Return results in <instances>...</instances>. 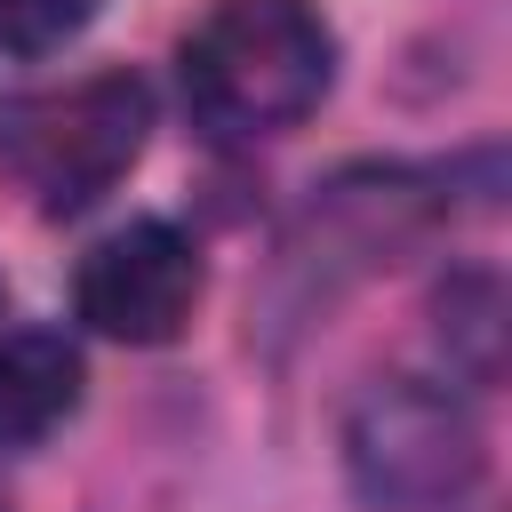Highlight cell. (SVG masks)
<instances>
[{
  "mask_svg": "<svg viewBox=\"0 0 512 512\" xmlns=\"http://www.w3.org/2000/svg\"><path fill=\"white\" fill-rule=\"evenodd\" d=\"M336 80V32L304 0H216L184 40V96L216 136H280Z\"/></svg>",
  "mask_w": 512,
  "mask_h": 512,
  "instance_id": "obj_1",
  "label": "cell"
},
{
  "mask_svg": "<svg viewBox=\"0 0 512 512\" xmlns=\"http://www.w3.org/2000/svg\"><path fill=\"white\" fill-rule=\"evenodd\" d=\"M344 472L376 512H464L488 480V448L456 392L376 376L344 408Z\"/></svg>",
  "mask_w": 512,
  "mask_h": 512,
  "instance_id": "obj_2",
  "label": "cell"
},
{
  "mask_svg": "<svg viewBox=\"0 0 512 512\" xmlns=\"http://www.w3.org/2000/svg\"><path fill=\"white\" fill-rule=\"evenodd\" d=\"M96 8L104 0H0V48L8 56H48V48L80 40Z\"/></svg>",
  "mask_w": 512,
  "mask_h": 512,
  "instance_id": "obj_7",
  "label": "cell"
},
{
  "mask_svg": "<svg viewBox=\"0 0 512 512\" xmlns=\"http://www.w3.org/2000/svg\"><path fill=\"white\" fill-rule=\"evenodd\" d=\"M144 136H152V88L136 72H88L72 88L0 112V160L48 216L96 208L144 160Z\"/></svg>",
  "mask_w": 512,
  "mask_h": 512,
  "instance_id": "obj_3",
  "label": "cell"
},
{
  "mask_svg": "<svg viewBox=\"0 0 512 512\" xmlns=\"http://www.w3.org/2000/svg\"><path fill=\"white\" fill-rule=\"evenodd\" d=\"M200 304V248L168 216H136L80 264V320L112 344H168Z\"/></svg>",
  "mask_w": 512,
  "mask_h": 512,
  "instance_id": "obj_4",
  "label": "cell"
},
{
  "mask_svg": "<svg viewBox=\"0 0 512 512\" xmlns=\"http://www.w3.org/2000/svg\"><path fill=\"white\" fill-rule=\"evenodd\" d=\"M496 312H504V296L488 272L440 288V344H448V360L472 368V384H496V368H504V320Z\"/></svg>",
  "mask_w": 512,
  "mask_h": 512,
  "instance_id": "obj_6",
  "label": "cell"
},
{
  "mask_svg": "<svg viewBox=\"0 0 512 512\" xmlns=\"http://www.w3.org/2000/svg\"><path fill=\"white\" fill-rule=\"evenodd\" d=\"M72 408H80V352L56 328L0 336V448L48 440Z\"/></svg>",
  "mask_w": 512,
  "mask_h": 512,
  "instance_id": "obj_5",
  "label": "cell"
}]
</instances>
